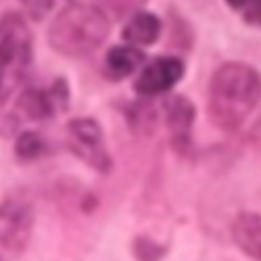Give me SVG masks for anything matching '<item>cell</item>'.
Returning <instances> with one entry per match:
<instances>
[{
    "instance_id": "1",
    "label": "cell",
    "mask_w": 261,
    "mask_h": 261,
    "mask_svg": "<svg viewBox=\"0 0 261 261\" xmlns=\"http://www.w3.org/2000/svg\"><path fill=\"white\" fill-rule=\"evenodd\" d=\"M261 98L259 73L239 61L220 65L208 86V114L222 130H237Z\"/></svg>"
},
{
    "instance_id": "2",
    "label": "cell",
    "mask_w": 261,
    "mask_h": 261,
    "mask_svg": "<svg viewBox=\"0 0 261 261\" xmlns=\"http://www.w3.org/2000/svg\"><path fill=\"white\" fill-rule=\"evenodd\" d=\"M110 31L108 16L94 4H71L51 22L49 45L65 57H84L98 49Z\"/></svg>"
},
{
    "instance_id": "3",
    "label": "cell",
    "mask_w": 261,
    "mask_h": 261,
    "mask_svg": "<svg viewBox=\"0 0 261 261\" xmlns=\"http://www.w3.org/2000/svg\"><path fill=\"white\" fill-rule=\"evenodd\" d=\"M33 59V37L24 18L8 12L0 18V104L6 102L27 77Z\"/></svg>"
},
{
    "instance_id": "4",
    "label": "cell",
    "mask_w": 261,
    "mask_h": 261,
    "mask_svg": "<svg viewBox=\"0 0 261 261\" xmlns=\"http://www.w3.org/2000/svg\"><path fill=\"white\" fill-rule=\"evenodd\" d=\"M71 151L98 171L110 169V157L104 147L102 128L92 118H73L67 124Z\"/></svg>"
},
{
    "instance_id": "5",
    "label": "cell",
    "mask_w": 261,
    "mask_h": 261,
    "mask_svg": "<svg viewBox=\"0 0 261 261\" xmlns=\"http://www.w3.org/2000/svg\"><path fill=\"white\" fill-rule=\"evenodd\" d=\"M33 230V208L24 200H4L0 204V245L18 253L27 247Z\"/></svg>"
},
{
    "instance_id": "6",
    "label": "cell",
    "mask_w": 261,
    "mask_h": 261,
    "mask_svg": "<svg viewBox=\"0 0 261 261\" xmlns=\"http://www.w3.org/2000/svg\"><path fill=\"white\" fill-rule=\"evenodd\" d=\"M184 75V61L171 55H161L151 59L135 80V92L151 98L171 90Z\"/></svg>"
},
{
    "instance_id": "7",
    "label": "cell",
    "mask_w": 261,
    "mask_h": 261,
    "mask_svg": "<svg viewBox=\"0 0 261 261\" xmlns=\"http://www.w3.org/2000/svg\"><path fill=\"white\" fill-rule=\"evenodd\" d=\"M163 114H165V124L169 128L171 141L177 149H186L190 145V130L194 124V104L186 96H169L163 102Z\"/></svg>"
},
{
    "instance_id": "8",
    "label": "cell",
    "mask_w": 261,
    "mask_h": 261,
    "mask_svg": "<svg viewBox=\"0 0 261 261\" xmlns=\"http://www.w3.org/2000/svg\"><path fill=\"white\" fill-rule=\"evenodd\" d=\"M234 243L253 259L261 261V214L243 212L232 224Z\"/></svg>"
},
{
    "instance_id": "9",
    "label": "cell",
    "mask_w": 261,
    "mask_h": 261,
    "mask_svg": "<svg viewBox=\"0 0 261 261\" xmlns=\"http://www.w3.org/2000/svg\"><path fill=\"white\" fill-rule=\"evenodd\" d=\"M159 33H161V20L157 18V14L139 10L126 20L122 29V39L133 47L151 45L159 39Z\"/></svg>"
},
{
    "instance_id": "10",
    "label": "cell",
    "mask_w": 261,
    "mask_h": 261,
    "mask_svg": "<svg viewBox=\"0 0 261 261\" xmlns=\"http://www.w3.org/2000/svg\"><path fill=\"white\" fill-rule=\"evenodd\" d=\"M145 63V53L133 45H116L106 53V71L110 77H126Z\"/></svg>"
},
{
    "instance_id": "11",
    "label": "cell",
    "mask_w": 261,
    "mask_h": 261,
    "mask_svg": "<svg viewBox=\"0 0 261 261\" xmlns=\"http://www.w3.org/2000/svg\"><path fill=\"white\" fill-rule=\"evenodd\" d=\"M16 108L29 118V120H47L55 114L57 106L49 94V90H37L29 88L20 94Z\"/></svg>"
},
{
    "instance_id": "12",
    "label": "cell",
    "mask_w": 261,
    "mask_h": 261,
    "mask_svg": "<svg viewBox=\"0 0 261 261\" xmlns=\"http://www.w3.org/2000/svg\"><path fill=\"white\" fill-rule=\"evenodd\" d=\"M14 151L20 159L29 161V159H37L43 151H45V143L43 139L33 133V130H27V133H20L18 139H16V145H14Z\"/></svg>"
},
{
    "instance_id": "13",
    "label": "cell",
    "mask_w": 261,
    "mask_h": 261,
    "mask_svg": "<svg viewBox=\"0 0 261 261\" xmlns=\"http://www.w3.org/2000/svg\"><path fill=\"white\" fill-rule=\"evenodd\" d=\"M147 0H96L98 8L104 14H110L114 18H124V16H133L135 12H139V8L145 4Z\"/></svg>"
},
{
    "instance_id": "14",
    "label": "cell",
    "mask_w": 261,
    "mask_h": 261,
    "mask_svg": "<svg viewBox=\"0 0 261 261\" xmlns=\"http://www.w3.org/2000/svg\"><path fill=\"white\" fill-rule=\"evenodd\" d=\"M24 12L33 18V20H43L49 10L53 8V0H20Z\"/></svg>"
},
{
    "instance_id": "15",
    "label": "cell",
    "mask_w": 261,
    "mask_h": 261,
    "mask_svg": "<svg viewBox=\"0 0 261 261\" xmlns=\"http://www.w3.org/2000/svg\"><path fill=\"white\" fill-rule=\"evenodd\" d=\"M243 18H245V22H249V24L261 27V0H251V2L245 6Z\"/></svg>"
},
{
    "instance_id": "16",
    "label": "cell",
    "mask_w": 261,
    "mask_h": 261,
    "mask_svg": "<svg viewBox=\"0 0 261 261\" xmlns=\"http://www.w3.org/2000/svg\"><path fill=\"white\" fill-rule=\"evenodd\" d=\"M249 2H251V0H226V4H228L230 8H245Z\"/></svg>"
}]
</instances>
